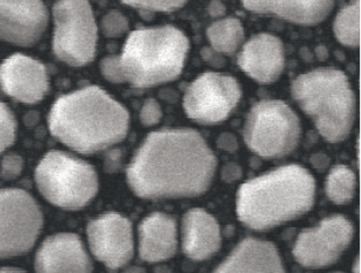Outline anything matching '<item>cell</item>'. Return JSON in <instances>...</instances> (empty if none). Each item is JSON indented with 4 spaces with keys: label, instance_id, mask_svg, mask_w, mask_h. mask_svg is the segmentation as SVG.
Returning a JSON list of instances; mask_svg holds the SVG:
<instances>
[{
    "label": "cell",
    "instance_id": "cell-16",
    "mask_svg": "<svg viewBox=\"0 0 361 273\" xmlns=\"http://www.w3.org/2000/svg\"><path fill=\"white\" fill-rule=\"evenodd\" d=\"M238 65L260 83H272L284 71L282 42L271 34H259L247 42L238 56Z\"/></svg>",
    "mask_w": 361,
    "mask_h": 273
},
{
    "label": "cell",
    "instance_id": "cell-10",
    "mask_svg": "<svg viewBox=\"0 0 361 273\" xmlns=\"http://www.w3.org/2000/svg\"><path fill=\"white\" fill-rule=\"evenodd\" d=\"M240 97V85L235 78L207 73L197 78L185 90L183 109L189 119L213 125L225 121Z\"/></svg>",
    "mask_w": 361,
    "mask_h": 273
},
{
    "label": "cell",
    "instance_id": "cell-19",
    "mask_svg": "<svg viewBox=\"0 0 361 273\" xmlns=\"http://www.w3.org/2000/svg\"><path fill=\"white\" fill-rule=\"evenodd\" d=\"M335 0H243L252 13H270L298 25H318L330 15Z\"/></svg>",
    "mask_w": 361,
    "mask_h": 273
},
{
    "label": "cell",
    "instance_id": "cell-2",
    "mask_svg": "<svg viewBox=\"0 0 361 273\" xmlns=\"http://www.w3.org/2000/svg\"><path fill=\"white\" fill-rule=\"evenodd\" d=\"M51 135L82 154L121 142L127 135L129 114L97 85L78 90L55 102L49 116Z\"/></svg>",
    "mask_w": 361,
    "mask_h": 273
},
{
    "label": "cell",
    "instance_id": "cell-23",
    "mask_svg": "<svg viewBox=\"0 0 361 273\" xmlns=\"http://www.w3.org/2000/svg\"><path fill=\"white\" fill-rule=\"evenodd\" d=\"M334 31L341 43L348 47H359V0H354L338 13Z\"/></svg>",
    "mask_w": 361,
    "mask_h": 273
},
{
    "label": "cell",
    "instance_id": "cell-25",
    "mask_svg": "<svg viewBox=\"0 0 361 273\" xmlns=\"http://www.w3.org/2000/svg\"><path fill=\"white\" fill-rule=\"evenodd\" d=\"M121 1L141 11L171 13L183 7L187 0H121Z\"/></svg>",
    "mask_w": 361,
    "mask_h": 273
},
{
    "label": "cell",
    "instance_id": "cell-7",
    "mask_svg": "<svg viewBox=\"0 0 361 273\" xmlns=\"http://www.w3.org/2000/svg\"><path fill=\"white\" fill-rule=\"evenodd\" d=\"M249 149L265 159L285 157L296 149L300 138L298 117L286 103L259 102L251 109L243 129Z\"/></svg>",
    "mask_w": 361,
    "mask_h": 273
},
{
    "label": "cell",
    "instance_id": "cell-14",
    "mask_svg": "<svg viewBox=\"0 0 361 273\" xmlns=\"http://www.w3.org/2000/svg\"><path fill=\"white\" fill-rule=\"evenodd\" d=\"M49 77L43 63L16 54L0 65V87L17 101L34 104L49 91Z\"/></svg>",
    "mask_w": 361,
    "mask_h": 273
},
{
    "label": "cell",
    "instance_id": "cell-29",
    "mask_svg": "<svg viewBox=\"0 0 361 273\" xmlns=\"http://www.w3.org/2000/svg\"><path fill=\"white\" fill-rule=\"evenodd\" d=\"M0 273H25V271L19 270V269L4 268L0 269Z\"/></svg>",
    "mask_w": 361,
    "mask_h": 273
},
{
    "label": "cell",
    "instance_id": "cell-4",
    "mask_svg": "<svg viewBox=\"0 0 361 273\" xmlns=\"http://www.w3.org/2000/svg\"><path fill=\"white\" fill-rule=\"evenodd\" d=\"M314 193L312 175L299 165H286L241 185L237 215L252 230H269L308 212Z\"/></svg>",
    "mask_w": 361,
    "mask_h": 273
},
{
    "label": "cell",
    "instance_id": "cell-9",
    "mask_svg": "<svg viewBox=\"0 0 361 273\" xmlns=\"http://www.w3.org/2000/svg\"><path fill=\"white\" fill-rule=\"evenodd\" d=\"M42 226L43 214L30 193L21 189L0 190V258L30 250Z\"/></svg>",
    "mask_w": 361,
    "mask_h": 273
},
{
    "label": "cell",
    "instance_id": "cell-3",
    "mask_svg": "<svg viewBox=\"0 0 361 273\" xmlns=\"http://www.w3.org/2000/svg\"><path fill=\"white\" fill-rule=\"evenodd\" d=\"M188 51V39L171 25L137 30L128 37L121 56L102 61V73L111 83L154 87L180 75Z\"/></svg>",
    "mask_w": 361,
    "mask_h": 273
},
{
    "label": "cell",
    "instance_id": "cell-13",
    "mask_svg": "<svg viewBox=\"0 0 361 273\" xmlns=\"http://www.w3.org/2000/svg\"><path fill=\"white\" fill-rule=\"evenodd\" d=\"M47 22L42 0H0V40L32 47L41 39Z\"/></svg>",
    "mask_w": 361,
    "mask_h": 273
},
{
    "label": "cell",
    "instance_id": "cell-1",
    "mask_svg": "<svg viewBox=\"0 0 361 273\" xmlns=\"http://www.w3.org/2000/svg\"><path fill=\"white\" fill-rule=\"evenodd\" d=\"M216 157L192 129L149 133L128 166V184L145 199L195 197L207 191Z\"/></svg>",
    "mask_w": 361,
    "mask_h": 273
},
{
    "label": "cell",
    "instance_id": "cell-5",
    "mask_svg": "<svg viewBox=\"0 0 361 273\" xmlns=\"http://www.w3.org/2000/svg\"><path fill=\"white\" fill-rule=\"evenodd\" d=\"M292 93L329 142L348 137L356 115V97L348 78L334 68H321L297 77Z\"/></svg>",
    "mask_w": 361,
    "mask_h": 273
},
{
    "label": "cell",
    "instance_id": "cell-12",
    "mask_svg": "<svg viewBox=\"0 0 361 273\" xmlns=\"http://www.w3.org/2000/svg\"><path fill=\"white\" fill-rule=\"evenodd\" d=\"M92 253L109 268L118 269L133 256L130 221L118 213H106L87 224Z\"/></svg>",
    "mask_w": 361,
    "mask_h": 273
},
{
    "label": "cell",
    "instance_id": "cell-26",
    "mask_svg": "<svg viewBox=\"0 0 361 273\" xmlns=\"http://www.w3.org/2000/svg\"><path fill=\"white\" fill-rule=\"evenodd\" d=\"M104 33L107 37H119L127 29V21L118 13H111L103 21Z\"/></svg>",
    "mask_w": 361,
    "mask_h": 273
},
{
    "label": "cell",
    "instance_id": "cell-27",
    "mask_svg": "<svg viewBox=\"0 0 361 273\" xmlns=\"http://www.w3.org/2000/svg\"><path fill=\"white\" fill-rule=\"evenodd\" d=\"M161 119V109L159 103L153 99H147L140 113V119L142 121L143 125L152 126L159 123Z\"/></svg>",
    "mask_w": 361,
    "mask_h": 273
},
{
    "label": "cell",
    "instance_id": "cell-30",
    "mask_svg": "<svg viewBox=\"0 0 361 273\" xmlns=\"http://www.w3.org/2000/svg\"><path fill=\"white\" fill-rule=\"evenodd\" d=\"M334 273H342V272H334Z\"/></svg>",
    "mask_w": 361,
    "mask_h": 273
},
{
    "label": "cell",
    "instance_id": "cell-22",
    "mask_svg": "<svg viewBox=\"0 0 361 273\" xmlns=\"http://www.w3.org/2000/svg\"><path fill=\"white\" fill-rule=\"evenodd\" d=\"M325 189L333 202L338 205L349 202L356 191V176L349 167L337 165L329 174Z\"/></svg>",
    "mask_w": 361,
    "mask_h": 273
},
{
    "label": "cell",
    "instance_id": "cell-18",
    "mask_svg": "<svg viewBox=\"0 0 361 273\" xmlns=\"http://www.w3.org/2000/svg\"><path fill=\"white\" fill-rule=\"evenodd\" d=\"M222 243L219 226L202 209H191L183 221V249L189 258L204 260L219 250Z\"/></svg>",
    "mask_w": 361,
    "mask_h": 273
},
{
    "label": "cell",
    "instance_id": "cell-28",
    "mask_svg": "<svg viewBox=\"0 0 361 273\" xmlns=\"http://www.w3.org/2000/svg\"><path fill=\"white\" fill-rule=\"evenodd\" d=\"M22 165H23V162H22L21 157L13 154L8 155L1 163L0 174L5 178H13L21 172Z\"/></svg>",
    "mask_w": 361,
    "mask_h": 273
},
{
    "label": "cell",
    "instance_id": "cell-8",
    "mask_svg": "<svg viewBox=\"0 0 361 273\" xmlns=\"http://www.w3.org/2000/svg\"><path fill=\"white\" fill-rule=\"evenodd\" d=\"M53 51L57 59L73 67L91 63L95 57L97 27L87 0H57Z\"/></svg>",
    "mask_w": 361,
    "mask_h": 273
},
{
    "label": "cell",
    "instance_id": "cell-11",
    "mask_svg": "<svg viewBox=\"0 0 361 273\" xmlns=\"http://www.w3.org/2000/svg\"><path fill=\"white\" fill-rule=\"evenodd\" d=\"M354 236V226L343 215L324 219L318 227L299 234L295 259L307 268H322L340 258Z\"/></svg>",
    "mask_w": 361,
    "mask_h": 273
},
{
    "label": "cell",
    "instance_id": "cell-17",
    "mask_svg": "<svg viewBox=\"0 0 361 273\" xmlns=\"http://www.w3.org/2000/svg\"><path fill=\"white\" fill-rule=\"evenodd\" d=\"M213 273H285L276 247L270 242L247 238Z\"/></svg>",
    "mask_w": 361,
    "mask_h": 273
},
{
    "label": "cell",
    "instance_id": "cell-21",
    "mask_svg": "<svg viewBox=\"0 0 361 273\" xmlns=\"http://www.w3.org/2000/svg\"><path fill=\"white\" fill-rule=\"evenodd\" d=\"M207 37L215 51L231 55L243 43V25L234 18L221 20L207 29Z\"/></svg>",
    "mask_w": 361,
    "mask_h": 273
},
{
    "label": "cell",
    "instance_id": "cell-24",
    "mask_svg": "<svg viewBox=\"0 0 361 273\" xmlns=\"http://www.w3.org/2000/svg\"><path fill=\"white\" fill-rule=\"evenodd\" d=\"M17 121L7 105L0 102V153L13 145L16 139Z\"/></svg>",
    "mask_w": 361,
    "mask_h": 273
},
{
    "label": "cell",
    "instance_id": "cell-15",
    "mask_svg": "<svg viewBox=\"0 0 361 273\" xmlns=\"http://www.w3.org/2000/svg\"><path fill=\"white\" fill-rule=\"evenodd\" d=\"M37 273H91L92 262L79 236L61 233L42 244L35 259Z\"/></svg>",
    "mask_w": 361,
    "mask_h": 273
},
{
    "label": "cell",
    "instance_id": "cell-20",
    "mask_svg": "<svg viewBox=\"0 0 361 273\" xmlns=\"http://www.w3.org/2000/svg\"><path fill=\"white\" fill-rule=\"evenodd\" d=\"M140 257L149 262L166 260L177 249L176 222L169 215L155 212L139 227Z\"/></svg>",
    "mask_w": 361,
    "mask_h": 273
},
{
    "label": "cell",
    "instance_id": "cell-6",
    "mask_svg": "<svg viewBox=\"0 0 361 273\" xmlns=\"http://www.w3.org/2000/svg\"><path fill=\"white\" fill-rule=\"evenodd\" d=\"M35 181L46 200L66 210H79L99 189L94 167L61 151H51L35 171Z\"/></svg>",
    "mask_w": 361,
    "mask_h": 273
}]
</instances>
